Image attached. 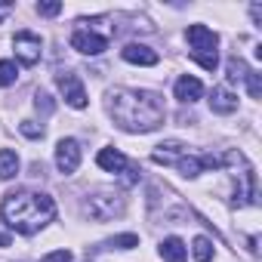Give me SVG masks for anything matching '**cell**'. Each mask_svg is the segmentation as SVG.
I'll list each match as a JSON object with an SVG mask.
<instances>
[{
	"instance_id": "7402d4cb",
	"label": "cell",
	"mask_w": 262,
	"mask_h": 262,
	"mask_svg": "<svg viewBox=\"0 0 262 262\" xmlns=\"http://www.w3.org/2000/svg\"><path fill=\"white\" fill-rule=\"evenodd\" d=\"M191 59H194V62H201V65H204L207 71H216V65H219L216 53H213V56H207V53H191Z\"/></svg>"
},
{
	"instance_id": "7c38bea8",
	"label": "cell",
	"mask_w": 262,
	"mask_h": 262,
	"mask_svg": "<svg viewBox=\"0 0 262 262\" xmlns=\"http://www.w3.org/2000/svg\"><path fill=\"white\" fill-rule=\"evenodd\" d=\"M185 151H188V145H182V142L170 139V142H164V145H158V148H155L151 161H155V164H176L179 158H185Z\"/></svg>"
},
{
	"instance_id": "4316f807",
	"label": "cell",
	"mask_w": 262,
	"mask_h": 262,
	"mask_svg": "<svg viewBox=\"0 0 262 262\" xmlns=\"http://www.w3.org/2000/svg\"><path fill=\"white\" fill-rule=\"evenodd\" d=\"M10 244H13V231L0 222V247H10Z\"/></svg>"
},
{
	"instance_id": "7a4b0ae2",
	"label": "cell",
	"mask_w": 262,
	"mask_h": 262,
	"mask_svg": "<svg viewBox=\"0 0 262 262\" xmlns=\"http://www.w3.org/2000/svg\"><path fill=\"white\" fill-rule=\"evenodd\" d=\"M4 219L19 234H37L56 216V201L40 191H10L4 198Z\"/></svg>"
},
{
	"instance_id": "603a6c76",
	"label": "cell",
	"mask_w": 262,
	"mask_h": 262,
	"mask_svg": "<svg viewBox=\"0 0 262 262\" xmlns=\"http://www.w3.org/2000/svg\"><path fill=\"white\" fill-rule=\"evenodd\" d=\"M244 80H247V86H250V96H253V99H259V96H262V80H259V74H256V71H250Z\"/></svg>"
},
{
	"instance_id": "8fae6325",
	"label": "cell",
	"mask_w": 262,
	"mask_h": 262,
	"mask_svg": "<svg viewBox=\"0 0 262 262\" xmlns=\"http://www.w3.org/2000/svg\"><path fill=\"white\" fill-rule=\"evenodd\" d=\"M201 96H204V83H201L198 77H188V74H182V77L176 80V99H179V102L191 105V102H198Z\"/></svg>"
},
{
	"instance_id": "277c9868",
	"label": "cell",
	"mask_w": 262,
	"mask_h": 262,
	"mask_svg": "<svg viewBox=\"0 0 262 262\" xmlns=\"http://www.w3.org/2000/svg\"><path fill=\"white\" fill-rule=\"evenodd\" d=\"M43 43H40V37L34 34V31H19L16 37H13V50H16V59L22 62V65H37L40 62V50Z\"/></svg>"
},
{
	"instance_id": "4fadbf2b",
	"label": "cell",
	"mask_w": 262,
	"mask_h": 262,
	"mask_svg": "<svg viewBox=\"0 0 262 262\" xmlns=\"http://www.w3.org/2000/svg\"><path fill=\"white\" fill-rule=\"evenodd\" d=\"M210 108H213L216 114H231V111H237V96L228 93L225 86H216V90L210 93Z\"/></svg>"
},
{
	"instance_id": "44dd1931",
	"label": "cell",
	"mask_w": 262,
	"mask_h": 262,
	"mask_svg": "<svg viewBox=\"0 0 262 262\" xmlns=\"http://www.w3.org/2000/svg\"><path fill=\"white\" fill-rule=\"evenodd\" d=\"M34 108H37L43 117H50V114L56 111V102H53V96H50V93H43V90H40V93L34 96Z\"/></svg>"
},
{
	"instance_id": "ba28073f",
	"label": "cell",
	"mask_w": 262,
	"mask_h": 262,
	"mask_svg": "<svg viewBox=\"0 0 262 262\" xmlns=\"http://www.w3.org/2000/svg\"><path fill=\"white\" fill-rule=\"evenodd\" d=\"M185 37H188V43H191V53H207V56H213L216 47H219L216 31H210L207 25H191Z\"/></svg>"
},
{
	"instance_id": "f546056e",
	"label": "cell",
	"mask_w": 262,
	"mask_h": 262,
	"mask_svg": "<svg viewBox=\"0 0 262 262\" xmlns=\"http://www.w3.org/2000/svg\"><path fill=\"white\" fill-rule=\"evenodd\" d=\"M250 253H259V237H250Z\"/></svg>"
},
{
	"instance_id": "cb8c5ba5",
	"label": "cell",
	"mask_w": 262,
	"mask_h": 262,
	"mask_svg": "<svg viewBox=\"0 0 262 262\" xmlns=\"http://www.w3.org/2000/svg\"><path fill=\"white\" fill-rule=\"evenodd\" d=\"M37 13L40 16H59L62 13V4H59V0H47V4H37Z\"/></svg>"
},
{
	"instance_id": "2e32d148",
	"label": "cell",
	"mask_w": 262,
	"mask_h": 262,
	"mask_svg": "<svg viewBox=\"0 0 262 262\" xmlns=\"http://www.w3.org/2000/svg\"><path fill=\"white\" fill-rule=\"evenodd\" d=\"M19 173V155L10 148H0V179H13Z\"/></svg>"
},
{
	"instance_id": "d6986e66",
	"label": "cell",
	"mask_w": 262,
	"mask_h": 262,
	"mask_svg": "<svg viewBox=\"0 0 262 262\" xmlns=\"http://www.w3.org/2000/svg\"><path fill=\"white\" fill-rule=\"evenodd\" d=\"M16 77H19L16 62L4 59V62H0V86H13V83H16Z\"/></svg>"
},
{
	"instance_id": "9c48e42d",
	"label": "cell",
	"mask_w": 262,
	"mask_h": 262,
	"mask_svg": "<svg viewBox=\"0 0 262 262\" xmlns=\"http://www.w3.org/2000/svg\"><path fill=\"white\" fill-rule=\"evenodd\" d=\"M176 167H179V173H182L185 179H194L201 170H219L222 161H219V158H210V155H204V158H179Z\"/></svg>"
},
{
	"instance_id": "9a60e30c",
	"label": "cell",
	"mask_w": 262,
	"mask_h": 262,
	"mask_svg": "<svg viewBox=\"0 0 262 262\" xmlns=\"http://www.w3.org/2000/svg\"><path fill=\"white\" fill-rule=\"evenodd\" d=\"M161 256H164L167 262H185V259H188V250H185V244H182L179 237H164Z\"/></svg>"
},
{
	"instance_id": "52a82bcc",
	"label": "cell",
	"mask_w": 262,
	"mask_h": 262,
	"mask_svg": "<svg viewBox=\"0 0 262 262\" xmlns=\"http://www.w3.org/2000/svg\"><path fill=\"white\" fill-rule=\"evenodd\" d=\"M56 167H59V173H65V176L80 167V145H77V139H62V142L56 145Z\"/></svg>"
},
{
	"instance_id": "f1b7e54d",
	"label": "cell",
	"mask_w": 262,
	"mask_h": 262,
	"mask_svg": "<svg viewBox=\"0 0 262 262\" xmlns=\"http://www.w3.org/2000/svg\"><path fill=\"white\" fill-rule=\"evenodd\" d=\"M250 16H253V22H256V25H262V7H259V4H253V7H250Z\"/></svg>"
},
{
	"instance_id": "d4e9b609",
	"label": "cell",
	"mask_w": 262,
	"mask_h": 262,
	"mask_svg": "<svg viewBox=\"0 0 262 262\" xmlns=\"http://www.w3.org/2000/svg\"><path fill=\"white\" fill-rule=\"evenodd\" d=\"M19 129H22L28 139H40V136H43V129H40L37 123H31V120H22V123H19Z\"/></svg>"
},
{
	"instance_id": "e0dca14e",
	"label": "cell",
	"mask_w": 262,
	"mask_h": 262,
	"mask_svg": "<svg viewBox=\"0 0 262 262\" xmlns=\"http://www.w3.org/2000/svg\"><path fill=\"white\" fill-rule=\"evenodd\" d=\"M191 253H194L198 262H210V259H213V241L204 237V234L194 237V241H191Z\"/></svg>"
},
{
	"instance_id": "8992f818",
	"label": "cell",
	"mask_w": 262,
	"mask_h": 262,
	"mask_svg": "<svg viewBox=\"0 0 262 262\" xmlns=\"http://www.w3.org/2000/svg\"><path fill=\"white\" fill-rule=\"evenodd\" d=\"M56 83H59V90H62L65 102H68L71 108H86V90H83V83H80V77H77V74L62 71V74L56 77Z\"/></svg>"
},
{
	"instance_id": "83f0119b",
	"label": "cell",
	"mask_w": 262,
	"mask_h": 262,
	"mask_svg": "<svg viewBox=\"0 0 262 262\" xmlns=\"http://www.w3.org/2000/svg\"><path fill=\"white\" fill-rule=\"evenodd\" d=\"M13 10H16V7L10 4V0H0V25H4V19H7V16H10Z\"/></svg>"
},
{
	"instance_id": "3957f363",
	"label": "cell",
	"mask_w": 262,
	"mask_h": 262,
	"mask_svg": "<svg viewBox=\"0 0 262 262\" xmlns=\"http://www.w3.org/2000/svg\"><path fill=\"white\" fill-rule=\"evenodd\" d=\"M123 207H126L123 194H120V191H108V188L93 191V194L83 201V213H86L93 222H111V219H117V216L123 213Z\"/></svg>"
},
{
	"instance_id": "6da1fadb",
	"label": "cell",
	"mask_w": 262,
	"mask_h": 262,
	"mask_svg": "<svg viewBox=\"0 0 262 262\" xmlns=\"http://www.w3.org/2000/svg\"><path fill=\"white\" fill-rule=\"evenodd\" d=\"M108 114L126 133H151L164 123L167 108H164V99L148 90H111Z\"/></svg>"
},
{
	"instance_id": "484cf974",
	"label": "cell",
	"mask_w": 262,
	"mask_h": 262,
	"mask_svg": "<svg viewBox=\"0 0 262 262\" xmlns=\"http://www.w3.org/2000/svg\"><path fill=\"white\" fill-rule=\"evenodd\" d=\"M43 262H71V253L68 250H56V253H47Z\"/></svg>"
},
{
	"instance_id": "5b68a950",
	"label": "cell",
	"mask_w": 262,
	"mask_h": 262,
	"mask_svg": "<svg viewBox=\"0 0 262 262\" xmlns=\"http://www.w3.org/2000/svg\"><path fill=\"white\" fill-rule=\"evenodd\" d=\"M71 50H77L83 56H99V53L108 50V37H102V34H96L90 28H77L71 34Z\"/></svg>"
},
{
	"instance_id": "5bb4252c",
	"label": "cell",
	"mask_w": 262,
	"mask_h": 262,
	"mask_svg": "<svg viewBox=\"0 0 262 262\" xmlns=\"http://www.w3.org/2000/svg\"><path fill=\"white\" fill-rule=\"evenodd\" d=\"M96 164H99L105 173H123V170H126V158H123L117 148H102L99 158H96Z\"/></svg>"
},
{
	"instance_id": "30bf717a",
	"label": "cell",
	"mask_w": 262,
	"mask_h": 262,
	"mask_svg": "<svg viewBox=\"0 0 262 262\" xmlns=\"http://www.w3.org/2000/svg\"><path fill=\"white\" fill-rule=\"evenodd\" d=\"M120 56H123V62H129V65H145V68L158 65V53H155L151 47H142V43H126V47L120 50Z\"/></svg>"
},
{
	"instance_id": "ac0fdd59",
	"label": "cell",
	"mask_w": 262,
	"mask_h": 262,
	"mask_svg": "<svg viewBox=\"0 0 262 262\" xmlns=\"http://www.w3.org/2000/svg\"><path fill=\"white\" fill-rule=\"evenodd\" d=\"M225 71H228V80H231V83H237V80H244V77L250 74V68L244 65V59H237V56H231V59L225 62Z\"/></svg>"
},
{
	"instance_id": "ffe728a7",
	"label": "cell",
	"mask_w": 262,
	"mask_h": 262,
	"mask_svg": "<svg viewBox=\"0 0 262 262\" xmlns=\"http://www.w3.org/2000/svg\"><path fill=\"white\" fill-rule=\"evenodd\" d=\"M105 247H111V250H133V247H139V237H136V234H117V237H111Z\"/></svg>"
}]
</instances>
